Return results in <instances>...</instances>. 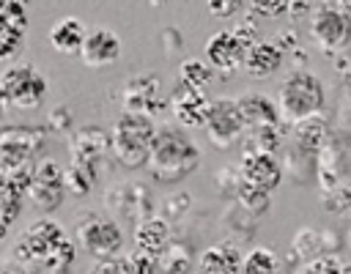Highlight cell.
<instances>
[{
  "instance_id": "cell-1",
  "label": "cell",
  "mask_w": 351,
  "mask_h": 274,
  "mask_svg": "<svg viewBox=\"0 0 351 274\" xmlns=\"http://www.w3.org/2000/svg\"><path fill=\"white\" fill-rule=\"evenodd\" d=\"M318 195L326 211L351 208V132H332L315 156Z\"/></svg>"
},
{
  "instance_id": "cell-2",
  "label": "cell",
  "mask_w": 351,
  "mask_h": 274,
  "mask_svg": "<svg viewBox=\"0 0 351 274\" xmlns=\"http://www.w3.org/2000/svg\"><path fill=\"white\" fill-rule=\"evenodd\" d=\"M145 167L159 184H178L200 167V148L184 132L173 126H156Z\"/></svg>"
},
{
  "instance_id": "cell-3",
  "label": "cell",
  "mask_w": 351,
  "mask_h": 274,
  "mask_svg": "<svg viewBox=\"0 0 351 274\" xmlns=\"http://www.w3.org/2000/svg\"><path fill=\"white\" fill-rule=\"evenodd\" d=\"M156 126L151 115L143 112H129L123 110L110 132V151L112 156L123 164V167H145L148 153H151V142H154Z\"/></svg>"
},
{
  "instance_id": "cell-4",
  "label": "cell",
  "mask_w": 351,
  "mask_h": 274,
  "mask_svg": "<svg viewBox=\"0 0 351 274\" xmlns=\"http://www.w3.org/2000/svg\"><path fill=\"white\" fill-rule=\"evenodd\" d=\"M324 101H326L324 82L307 68H296L280 82L277 107H280V115L291 123L302 121V118H310V115H318Z\"/></svg>"
},
{
  "instance_id": "cell-5",
  "label": "cell",
  "mask_w": 351,
  "mask_h": 274,
  "mask_svg": "<svg viewBox=\"0 0 351 274\" xmlns=\"http://www.w3.org/2000/svg\"><path fill=\"white\" fill-rule=\"evenodd\" d=\"M0 93L11 107L19 110H36L44 101L47 93V79L41 71L30 63H14L0 71Z\"/></svg>"
},
{
  "instance_id": "cell-6",
  "label": "cell",
  "mask_w": 351,
  "mask_h": 274,
  "mask_svg": "<svg viewBox=\"0 0 351 274\" xmlns=\"http://www.w3.org/2000/svg\"><path fill=\"white\" fill-rule=\"evenodd\" d=\"M203 129H206L211 145H217V148H230V145H236V142L247 134V121H244V115H241L239 99H230V96L211 99V101H208V115H206Z\"/></svg>"
},
{
  "instance_id": "cell-7",
  "label": "cell",
  "mask_w": 351,
  "mask_h": 274,
  "mask_svg": "<svg viewBox=\"0 0 351 274\" xmlns=\"http://www.w3.org/2000/svg\"><path fill=\"white\" fill-rule=\"evenodd\" d=\"M77 244L88 255L104 260V258H115L121 252L123 233H121L115 219H107V216H99V214L88 211L77 219Z\"/></svg>"
},
{
  "instance_id": "cell-8",
  "label": "cell",
  "mask_w": 351,
  "mask_h": 274,
  "mask_svg": "<svg viewBox=\"0 0 351 274\" xmlns=\"http://www.w3.org/2000/svg\"><path fill=\"white\" fill-rule=\"evenodd\" d=\"M44 145V129L14 123L0 129V173H11L16 167L30 164V159Z\"/></svg>"
},
{
  "instance_id": "cell-9",
  "label": "cell",
  "mask_w": 351,
  "mask_h": 274,
  "mask_svg": "<svg viewBox=\"0 0 351 274\" xmlns=\"http://www.w3.org/2000/svg\"><path fill=\"white\" fill-rule=\"evenodd\" d=\"M66 238L63 227L55 222V219H38L33 222L14 244V260L19 266H33V263H41L47 260V255Z\"/></svg>"
},
{
  "instance_id": "cell-10",
  "label": "cell",
  "mask_w": 351,
  "mask_h": 274,
  "mask_svg": "<svg viewBox=\"0 0 351 274\" xmlns=\"http://www.w3.org/2000/svg\"><path fill=\"white\" fill-rule=\"evenodd\" d=\"M310 33L315 38V44L326 52H337L346 49L351 44V16L340 8L332 5L329 0H324L310 19Z\"/></svg>"
},
{
  "instance_id": "cell-11",
  "label": "cell",
  "mask_w": 351,
  "mask_h": 274,
  "mask_svg": "<svg viewBox=\"0 0 351 274\" xmlns=\"http://www.w3.org/2000/svg\"><path fill=\"white\" fill-rule=\"evenodd\" d=\"M36 208L41 211H55L63 203L66 195V181H63V167L55 164L52 159H41L33 164V181L25 192Z\"/></svg>"
},
{
  "instance_id": "cell-12",
  "label": "cell",
  "mask_w": 351,
  "mask_h": 274,
  "mask_svg": "<svg viewBox=\"0 0 351 274\" xmlns=\"http://www.w3.org/2000/svg\"><path fill=\"white\" fill-rule=\"evenodd\" d=\"M123 110L129 112H143V115H156L165 107V93H162V82L154 74H137L132 79H126L123 93H121Z\"/></svg>"
},
{
  "instance_id": "cell-13",
  "label": "cell",
  "mask_w": 351,
  "mask_h": 274,
  "mask_svg": "<svg viewBox=\"0 0 351 274\" xmlns=\"http://www.w3.org/2000/svg\"><path fill=\"white\" fill-rule=\"evenodd\" d=\"M247 44L239 38L236 30H219L206 41V63L214 71L222 74H233L244 66V55H247Z\"/></svg>"
},
{
  "instance_id": "cell-14",
  "label": "cell",
  "mask_w": 351,
  "mask_h": 274,
  "mask_svg": "<svg viewBox=\"0 0 351 274\" xmlns=\"http://www.w3.org/2000/svg\"><path fill=\"white\" fill-rule=\"evenodd\" d=\"M239 175H241V181H247L263 192H271L282 181V167L271 151L247 148L241 156V164H239Z\"/></svg>"
},
{
  "instance_id": "cell-15",
  "label": "cell",
  "mask_w": 351,
  "mask_h": 274,
  "mask_svg": "<svg viewBox=\"0 0 351 274\" xmlns=\"http://www.w3.org/2000/svg\"><path fill=\"white\" fill-rule=\"evenodd\" d=\"M118 58H121V38L110 27H90L85 33V41L80 47V60L88 68L112 66Z\"/></svg>"
},
{
  "instance_id": "cell-16",
  "label": "cell",
  "mask_w": 351,
  "mask_h": 274,
  "mask_svg": "<svg viewBox=\"0 0 351 274\" xmlns=\"http://www.w3.org/2000/svg\"><path fill=\"white\" fill-rule=\"evenodd\" d=\"M208 101L211 99L206 96V90H197L181 79L173 85L170 107H173L176 121H181L184 126H203L206 115H208Z\"/></svg>"
},
{
  "instance_id": "cell-17",
  "label": "cell",
  "mask_w": 351,
  "mask_h": 274,
  "mask_svg": "<svg viewBox=\"0 0 351 274\" xmlns=\"http://www.w3.org/2000/svg\"><path fill=\"white\" fill-rule=\"evenodd\" d=\"M69 148H71V162L99 170V162L110 153V134L99 126H80L71 134Z\"/></svg>"
},
{
  "instance_id": "cell-18",
  "label": "cell",
  "mask_w": 351,
  "mask_h": 274,
  "mask_svg": "<svg viewBox=\"0 0 351 274\" xmlns=\"http://www.w3.org/2000/svg\"><path fill=\"white\" fill-rule=\"evenodd\" d=\"M107 206L112 211H118L121 216L134 219V222H143L145 216L154 214L151 197L143 186H118V189L107 192Z\"/></svg>"
},
{
  "instance_id": "cell-19",
  "label": "cell",
  "mask_w": 351,
  "mask_h": 274,
  "mask_svg": "<svg viewBox=\"0 0 351 274\" xmlns=\"http://www.w3.org/2000/svg\"><path fill=\"white\" fill-rule=\"evenodd\" d=\"M241 269V252L233 241H217L206 247L197 258L200 274H239Z\"/></svg>"
},
{
  "instance_id": "cell-20",
  "label": "cell",
  "mask_w": 351,
  "mask_h": 274,
  "mask_svg": "<svg viewBox=\"0 0 351 274\" xmlns=\"http://www.w3.org/2000/svg\"><path fill=\"white\" fill-rule=\"evenodd\" d=\"M329 126L321 115H310V118H302V121H293V129H291V142L296 151L307 153V156H318V151L324 148V142L329 140Z\"/></svg>"
},
{
  "instance_id": "cell-21",
  "label": "cell",
  "mask_w": 351,
  "mask_h": 274,
  "mask_svg": "<svg viewBox=\"0 0 351 274\" xmlns=\"http://www.w3.org/2000/svg\"><path fill=\"white\" fill-rule=\"evenodd\" d=\"M280 66H282V47L274 44V41H261V38H258V41L247 49L241 68H244L250 77L263 79V77L274 74Z\"/></svg>"
},
{
  "instance_id": "cell-22",
  "label": "cell",
  "mask_w": 351,
  "mask_h": 274,
  "mask_svg": "<svg viewBox=\"0 0 351 274\" xmlns=\"http://www.w3.org/2000/svg\"><path fill=\"white\" fill-rule=\"evenodd\" d=\"M134 244H137V252H143L148 258H156L170 244V222L165 216H154V214L145 216L143 222H137Z\"/></svg>"
},
{
  "instance_id": "cell-23",
  "label": "cell",
  "mask_w": 351,
  "mask_h": 274,
  "mask_svg": "<svg viewBox=\"0 0 351 274\" xmlns=\"http://www.w3.org/2000/svg\"><path fill=\"white\" fill-rule=\"evenodd\" d=\"M239 107H241V115H244V121H247V129L282 123L280 107H277L269 96H263V93H244V96L239 99Z\"/></svg>"
},
{
  "instance_id": "cell-24",
  "label": "cell",
  "mask_w": 351,
  "mask_h": 274,
  "mask_svg": "<svg viewBox=\"0 0 351 274\" xmlns=\"http://www.w3.org/2000/svg\"><path fill=\"white\" fill-rule=\"evenodd\" d=\"M85 25L77 16H63L49 27V44L63 55H80V47L85 41Z\"/></svg>"
},
{
  "instance_id": "cell-25",
  "label": "cell",
  "mask_w": 351,
  "mask_h": 274,
  "mask_svg": "<svg viewBox=\"0 0 351 274\" xmlns=\"http://www.w3.org/2000/svg\"><path fill=\"white\" fill-rule=\"evenodd\" d=\"M192 260H195L192 249H189L186 244H181V241H170V244L156 255V266H159L162 274H189Z\"/></svg>"
},
{
  "instance_id": "cell-26",
  "label": "cell",
  "mask_w": 351,
  "mask_h": 274,
  "mask_svg": "<svg viewBox=\"0 0 351 274\" xmlns=\"http://www.w3.org/2000/svg\"><path fill=\"white\" fill-rule=\"evenodd\" d=\"M280 260L269 247H255L241 258V271L244 274H277Z\"/></svg>"
},
{
  "instance_id": "cell-27",
  "label": "cell",
  "mask_w": 351,
  "mask_h": 274,
  "mask_svg": "<svg viewBox=\"0 0 351 274\" xmlns=\"http://www.w3.org/2000/svg\"><path fill=\"white\" fill-rule=\"evenodd\" d=\"M178 71H181L178 79L192 85V88H197V90H206L211 85V79H214V68L206 60H197V58H186Z\"/></svg>"
},
{
  "instance_id": "cell-28",
  "label": "cell",
  "mask_w": 351,
  "mask_h": 274,
  "mask_svg": "<svg viewBox=\"0 0 351 274\" xmlns=\"http://www.w3.org/2000/svg\"><path fill=\"white\" fill-rule=\"evenodd\" d=\"M96 167H88V164H77L71 162L66 170H63V181H66V192H74V195H88L93 181H96Z\"/></svg>"
},
{
  "instance_id": "cell-29",
  "label": "cell",
  "mask_w": 351,
  "mask_h": 274,
  "mask_svg": "<svg viewBox=\"0 0 351 274\" xmlns=\"http://www.w3.org/2000/svg\"><path fill=\"white\" fill-rule=\"evenodd\" d=\"M236 197H239V206L244 211H250L252 216H261L269 211V192L247 184V181H239L236 184Z\"/></svg>"
},
{
  "instance_id": "cell-30",
  "label": "cell",
  "mask_w": 351,
  "mask_h": 274,
  "mask_svg": "<svg viewBox=\"0 0 351 274\" xmlns=\"http://www.w3.org/2000/svg\"><path fill=\"white\" fill-rule=\"evenodd\" d=\"M27 5H30V0H0V25L25 33V27H27Z\"/></svg>"
},
{
  "instance_id": "cell-31",
  "label": "cell",
  "mask_w": 351,
  "mask_h": 274,
  "mask_svg": "<svg viewBox=\"0 0 351 274\" xmlns=\"http://www.w3.org/2000/svg\"><path fill=\"white\" fill-rule=\"evenodd\" d=\"M71 263H74V244H71V241H69V236H66V238H63V241H60V244L47 255L44 269H47V271H60V274H63Z\"/></svg>"
},
{
  "instance_id": "cell-32",
  "label": "cell",
  "mask_w": 351,
  "mask_h": 274,
  "mask_svg": "<svg viewBox=\"0 0 351 274\" xmlns=\"http://www.w3.org/2000/svg\"><path fill=\"white\" fill-rule=\"evenodd\" d=\"M293 249H296V255L302 258V260H310V258H315V255H321V233H315L313 227H307V230H299L296 233V238H293Z\"/></svg>"
},
{
  "instance_id": "cell-33",
  "label": "cell",
  "mask_w": 351,
  "mask_h": 274,
  "mask_svg": "<svg viewBox=\"0 0 351 274\" xmlns=\"http://www.w3.org/2000/svg\"><path fill=\"white\" fill-rule=\"evenodd\" d=\"M340 271H343V263H340L335 255L321 252V255L304 260V266H302L296 274H340Z\"/></svg>"
},
{
  "instance_id": "cell-34",
  "label": "cell",
  "mask_w": 351,
  "mask_h": 274,
  "mask_svg": "<svg viewBox=\"0 0 351 274\" xmlns=\"http://www.w3.org/2000/svg\"><path fill=\"white\" fill-rule=\"evenodd\" d=\"M250 8H252L258 16L274 19V16H282V14H288V8H291V0H250Z\"/></svg>"
},
{
  "instance_id": "cell-35",
  "label": "cell",
  "mask_w": 351,
  "mask_h": 274,
  "mask_svg": "<svg viewBox=\"0 0 351 274\" xmlns=\"http://www.w3.org/2000/svg\"><path fill=\"white\" fill-rule=\"evenodd\" d=\"M22 36H25V33H19V30H14V27L0 25V60H5V58H11V55H16V52H19Z\"/></svg>"
},
{
  "instance_id": "cell-36",
  "label": "cell",
  "mask_w": 351,
  "mask_h": 274,
  "mask_svg": "<svg viewBox=\"0 0 351 274\" xmlns=\"http://www.w3.org/2000/svg\"><path fill=\"white\" fill-rule=\"evenodd\" d=\"M241 3H244V0H206L208 14L217 16V19H230V16H236V14L241 11Z\"/></svg>"
},
{
  "instance_id": "cell-37",
  "label": "cell",
  "mask_w": 351,
  "mask_h": 274,
  "mask_svg": "<svg viewBox=\"0 0 351 274\" xmlns=\"http://www.w3.org/2000/svg\"><path fill=\"white\" fill-rule=\"evenodd\" d=\"M90 274H129V258H104L93 266Z\"/></svg>"
},
{
  "instance_id": "cell-38",
  "label": "cell",
  "mask_w": 351,
  "mask_h": 274,
  "mask_svg": "<svg viewBox=\"0 0 351 274\" xmlns=\"http://www.w3.org/2000/svg\"><path fill=\"white\" fill-rule=\"evenodd\" d=\"M129 274H154V258L143 252L129 255Z\"/></svg>"
},
{
  "instance_id": "cell-39",
  "label": "cell",
  "mask_w": 351,
  "mask_h": 274,
  "mask_svg": "<svg viewBox=\"0 0 351 274\" xmlns=\"http://www.w3.org/2000/svg\"><path fill=\"white\" fill-rule=\"evenodd\" d=\"M189 200H192V197H189L186 192H181L178 197H167V200H165V208H167V216H170L173 211H176V216H178L181 211H186V208H189ZM167 216H165V219H167Z\"/></svg>"
},
{
  "instance_id": "cell-40",
  "label": "cell",
  "mask_w": 351,
  "mask_h": 274,
  "mask_svg": "<svg viewBox=\"0 0 351 274\" xmlns=\"http://www.w3.org/2000/svg\"><path fill=\"white\" fill-rule=\"evenodd\" d=\"M49 121H52V126L55 129H66L71 121H69V110L66 107H58V110H52L49 112Z\"/></svg>"
},
{
  "instance_id": "cell-41",
  "label": "cell",
  "mask_w": 351,
  "mask_h": 274,
  "mask_svg": "<svg viewBox=\"0 0 351 274\" xmlns=\"http://www.w3.org/2000/svg\"><path fill=\"white\" fill-rule=\"evenodd\" d=\"M0 274H27V271H25V266H19L16 260H14V263L5 260V263H0Z\"/></svg>"
},
{
  "instance_id": "cell-42",
  "label": "cell",
  "mask_w": 351,
  "mask_h": 274,
  "mask_svg": "<svg viewBox=\"0 0 351 274\" xmlns=\"http://www.w3.org/2000/svg\"><path fill=\"white\" fill-rule=\"evenodd\" d=\"M151 3H154V5H165L167 0H151Z\"/></svg>"
},
{
  "instance_id": "cell-43",
  "label": "cell",
  "mask_w": 351,
  "mask_h": 274,
  "mask_svg": "<svg viewBox=\"0 0 351 274\" xmlns=\"http://www.w3.org/2000/svg\"><path fill=\"white\" fill-rule=\"evenodd\" d=\"M340 274H351V266H343V271Z\"/></svg>"
},
{
  "instance_id": "cell-44",
  "label": "cell",
  "mask_w": 351,
  "mask_h": 274,
  "mask_svg": "<svg viewBox=\"0 0 351 274\" xmlns=\"http://www.w3.org/2000/svg\"><path fill=\"white\" fill-rule=\"evenodd\" d=\"M3 236H5V225H0V238H3Z\"/></svg>"
},
{
  "instance_id": "cell-45",
  "label": "cell",
  "mask_w": 351,
  "mask_h": 274,
  "mask_svg": "<svg viewBox=\"0 0 351 274\" xmlns=\"http://www.w3.org/2000/svg\"><path fill=\"white\" fill-rule=\"evenodd\" d=\"M44 274H60V271H44Z\"/></svg>"
}]
</instances>
